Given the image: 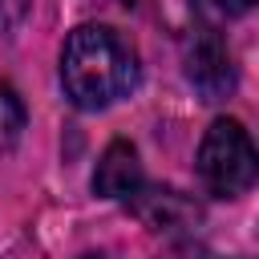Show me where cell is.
<instances>
[{"label":"cell","mask_w":259,"mask_h":259,"mask_svg":"<svg viewBox=\"0 0 259 259\" xmlns=\"http://www.w3.org/2000/svg\"><path fill=\"white\" fill-rule=\"evenodd\" d=\"M61 85L77 109H105L138 85V53L121 32L105 24H81L65 36Z\"/></svg>","instance_id":"6da1fadb"},{"label":"cell","mask_w":259,"mask_h":259,"mask_svg":"<svg viewBox=\"0 0 259 259\" xmlns=\"http://www.w3.org/2000/svg\"><path fill=\"white\" fill-rule=\"evenodd\" d=\"M198 178L214 198H239L259 182V146L235 117H214L198 142Z\"/></svg>","instance_id":"7a4b0ae2"},{"label":"cell","mask_w":259,"mask_h":259,"mask_svg":"<svg viewBox=\"0 0 259 259\" xmlns=\"http://www.w3.org/2000/svg\"><path fill=\"white\" fill-rule=\"evenodd\" d=\"M182 65H186V81L198 89L202 101H223L235 89V61L223 36L214 32V24H202L198 32L186 36Z\"/></svg>","instance_id":"3957f363"},{"label":"cell","mask_w":259,"mask_h":259,"mask_svg":"<svg viewBox=\"0 0 259 259\" xmlns=\"http://www.w3.org/2000/svg\"><path fill=\"white\" fill-rule=\"evenodd\" d=\"M150 231H166V235H186V231H194L198 223H202V206L190 198V194H182V190H174V186H142L130 202H125Z\"/></svg>","instance_id":"277c9868"},{"label":"cell","mask_w":259,"mask_h":259,"mask_svg":"<svg viewBox=\"0 0 259 259\" xmlns=\"http://www.w3.org/2000/svg\"><path fill=\"white\" fill-rule=\"evenodd\" d=\"M142 186H146V178H142L138 150H134L130 142H109L105 154L97 158V170H93V194L130 202Z\"/></svg>","instance_id":"5b68a950"},{"label":"cell","mask_w":259,"mask_h":259,"mask_svg":"<svg viewBox=\"0 0 259 259\" xmlns=\"http://www.w3.org/2000/svg\"><path fill=\"white\" fill-rule=\"evenodd\" d=\"M24 121H28V113H24L20 93H16L8 81H0V154H4V150H12V146L20 142Z\"/></svg>","instance_id":"8992f818"},{"label":"cell","mask_w":259,"mask_h":259,"mask_svg":"<svg viewBox=\"0 0 259 259\" xmlns=\"http://www.w3.org/2000/svg\"><path fill=\"white\" fill-rule=\"evenodd\" d=\"M190 4L206 24H223V20H235L251 8H259V0H190Z\"/></svg>","instance_id":"52a82bcc"},{"label":"cell","mask_w":259,"mask_h":259,"mask_svg":"<svg viewBox=\"0 0 259 259\" xmlns=\"http://www.w3.org/2000/svg\"><path fill=\"white\" fill-rule=\"evenodd\" d=\"M162 259H206V255H202V247H194L190 239H178V243H174Z\"/></svg>","instance_id":"ba28073f"},{"label":"cell","mask_w":259,"mask_h":259,"mask_svg":"<svg viewBox=\"0 0 259 259\" xmlns=\"http://www.w3.org/2000/svg\"><path fill=\"white\" fill-rule=\"evenodd\" d=\"M20 12H24V0H0V28H8Z\"/></svg>","instance_id":"9c48e42d"},{"label":"cell","mask_w":259,"mask_h":259,"mask_svg":"<svg viewBox=\"0 0 259 259\" xmlns=\"http://www.w3.org/2000/svg\"><path fill=\"white\" fill-rule=\"evenodd\" d=\"M85 259H113V255H85Z\"/></svg>","instance_id":"30bf717a"}]
</instances>
